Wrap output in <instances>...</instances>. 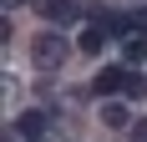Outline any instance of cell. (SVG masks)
Here are the masks:
<instances>
[{"label":"cell","mask_w":147,"mask_h":142,"mask_svg":"<svg viewBox=\"0 0 147 142\" xmlns=\"http://www.w3.org/2000/svg\"><path fill=\"white\" fill-rule=\"evenodd\" d=\"M30 61L41 71H61L66 61H71V41L61 36V30H41L36 41H30Z\"/></svg>","instance_id":"obj_1"},{"label":"cell","mask_w":147,"mask_h":142,"mask_svg":"<svg viewBox=\"0 0 147 142\" xmlns=\"http://www.w3.org/2000/svg\"><path fill=\"white\" fill-rule=\"evenodd\" d=\"M122 86H127V66H102L96 81H91V91H96V97H117Z\"/></svg>","instance_id":"obj_2"},{"label":"cell","mask_w":147,"mask_h":142,"mask_svg":"<svg viewBox=\"0 0 147 142\" xmlns=\"http://www.w3.org/2000/svg\"><path fill=\"white\" fill-rule=\"evenodd\" d=\"M46 127H51V117H46V112H20V122H15V132H20L26 142H41Z\"/></svg>","instance_id":"obj_3"},{"label":"cell","mask_w":147,"mask_h":142,"mask_svg":"<svg viewBox=\"0 0 147 142\" xmlns=\"http://www.w3.org/2000/svg\"><path fill=\"white\" fill-rule=\"evenodd\" d=\"M112 41V36H107L102 26H91V30H81V41H76V51H81V56H102V46Z\"/></svg>","instance_id":"obj_4"},{"label":"cell","mask_w":147,"mask_h":142,"mask_svg":"<svg viewBox=\"0 0 147 142\" xmlns=\"http://www.w3.org/2000/svg\"><path fill=\"white\" fill-rule=\"evenodd\" d=\"M102 122H107V127H132L127 101H102Z\"/></svg>","instance_id":"obj_5"},{"label":"cell","mask_w":147,"mask_h":142,"mask_svg":"<svg viewBox=\"0 0 147 142\" xmlns=\"http://www.w3.org/2000/svg\"><path fill=\"white\" fill-rule=\"evenodd\" d=\"M41 15L46 20H76V5L71 0H41Z\"/></svg>","instance_id":"obj_6"},{"label":"cell","mask_w":147,"mask_h":142,"mask_svg":"<svg viewBox=\"0 0 147 142\" xmlns=\"http://www.w3.org/2000/svg\"><path fill=\"white\" fill-rule=\"evenodd\" d=\"M122 56H127V66L147 61V36H127V41H122Z\"/></svg>","instance_id":"obj_7"},{"label":"cell","mask_w":147,"mask_h":142,"mask_svg":"<svg viewBox=\"0 0 147 142\" xmlns=\"http://www.w3.org/2000/svg\"><path fill=\"white\" fill-rule=\"evenodd\" d=\"M122 91H127L132 101H142V97H147V76H137V71H127V86H122Z\"/></svg>","instance_id":"obj_8"},{"label":"cell","mask_w":147,"mask_h":142,"mask_svg":"<svg viewBox=\"0 0 147 142\" xmlns=\"http://www.w3.org/2000/svg\"><path fill=\"white\" fill-rule=\"evenodd\" d=\"M132 26H137V36H147V10H132Z\"/></svg>","instance_id":"obj_9"},{"label":"cell","mask_w":147,"mask_h":142,"mask_svg":"<svg viewBox=\"0 0 147 142\" xmlns=\"http://www.w3.org/2000/svg\"><path fill=\"white\" fill-rule=\"evenodd\" d=\"M132 142H147V117H142V122H132Z\"/></svg>","instance_id":"obj_10"}]
</instances>
